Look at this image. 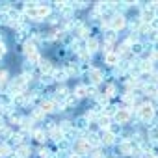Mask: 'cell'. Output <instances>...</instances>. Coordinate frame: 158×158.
Here are the masks:
<instances>
[{
  "instance_id": "ffe728a7",
  "label": "cell",
  "mask_w": 158,
  "mask_h": 158,
  "mask_svg": "<svg viewBox=\"0 0 158 158\" xmlns=\"http://www.w3.org/2000/svg\"><path fill=\"white\" fill-rule=\"evenodd\" d=\"M149 82H151V84H154V86L158 88V69H154V71L151 73V76H149Z\"/></svg>"
},
{
  "instance_id": "7c38bea8",
  "label": "cell",
  "mask_w": 158,
  "mask_h": 158,
  "mask_svg": "<svg viewBox=\"0 0 158 158\" xmlns=\"http://www.w3.org/2000/svg\"><path fill=\"white\" fill-rule=\"evenodd\" d=\"M97 125H99V128H101V130H108V127L112 125V119H110V117H106L104 114H101V115H99V119H97Z\"/></svg>"
},
{
  "instance_id": "3957f363",
  "label": "cell",
  "mask_w": 158,
  "mask_h": 158,
  "mask_svg": "<svg viewBox=\"0 0 158 158\" xmlns=\"http://www.w3.org/2000/svg\"><path fill=\"white\" fill-rule=\"evenodd\" d=\"M110 30H114V32H121L123 28H127V15H119V13H115L114 17H112V21H110Z\"/></svg>"
},
{
  "instance_id": "5b68a950",
  "label": "cell",
  "mask_w": 158,
  "mask_h": 158,
  "mask_svg": "<svg viewBox=\"0 0 158 158\" xmlns=\"http://www.w3.org/2000/svg\"><path fill=\"white\" fill-rule=\"evenodd\" d=\"M145 50H147V45L143 43V41H138V43H134V45H130V54L134 56V58H143V54H145Z\"/></svg>"
},
{
  "instance_id": "8992f818",
  "label": "cell",
  "mask_w": 158,
  "mask_h": 158,
  "mask_svg": "<svg viewBox=\"0 0 158 158\" xmlns=\"http://www.w3.org/2000/svg\"><path fill=\"white\" fill-rule=\"evenodd\" d=\"M119 61H121V56L117 54V52H110V54H106L104 56V63L108 65V67H117L119 65Z\"/></svg>"
},
{
  "instance_id": "7402d4cb",
  "label": "cell",
  "mask_w": 158,
  "mask_h": 158,
  "mask_svg": "<svg viewBox=\"0 0 158 158\" xmlns=\"http://www.w3.org/2000/svg\"><path fill=\"white\" fill-rule=\"evenodd\" d=\"M149 28H151V32H156L158 34V19H152L149 23Z\"/></svg>"
},
{
  "instance_id": "e0dca14e",
  "label": "cell",
  "mask_w": 158,
  "mask_h": 158,
  "mask_svg": "<svg viewBox=\"0 0 158 158\" xmlns=\"http://www.w3.org/2000/svg\"><path fill=\"white\" fill-rule=\"evenodd\" d=\"M47 136H48V132H45V128H39V130H35V132H34V138H35L39 143L47 141Z\"/></svg>"
},
{
  "instance_id": "2e32d148",
  "label": "cell",
  "mask_w": 158,
  "mask_h": 158,
  "mask_svg": "<svg viewBox=\"0 0 158 158\" xmlns=\"http://www.w3.org/2000/svg\"><path fill=\"white\" fill-rule=\"evenodd\" d=\"M102 95H104V97H108V99H114V97H117V95H119V93H117V86H115V84H108Z\"/></svg>"
},
{
  "instance_id": "d6986e66",
  "label": "cell",
  "mask_w": 158,
  "mask_h": 158,
  "mask_svg": "<svg viewBox=\"0 0 158 158\" xmlns=\"http://www.w3.org/2000/svg\"><path fill=\"white\" fill-rule=\"evenodd\" d=\"M108 130H110V132H112V134H114V136H119V134H121V132H123V127H121V125H117V123H114V121H112V125H110V127H108Z\"/></svg>"
},
{
  "instance_id": "603a6c76",
  "label": "cell",
  "mask_w": 158,
  "mask_h": 158,
  "mask_svg": "<svg viewBox=\"0 0 158 158\" xmlns=\"http://www.w3.org/2000/svg\"><path fill=\"white\" fill-rule=\"evenodd\" d=\"M154 99H156V101H158V91H156V97H154Z\"/></svg>"
},
{
  "instance_id": "5bb4252c",
  "label": "cell",
  "mask_w": 158,
  "mask_h": 158,
  "mask_svg": "<svg viewBox=\"0 0 158 158\" xmlns=\"http://www.w3.org/2000/svg\"><path fill=\"white\" fill-rule=\"evenodd\" d=\"M52 78L56 82H65L67 80V73H65V69H56V71H52Z\"/></svg>"
},
{
  "instance_id": "44dd1931",
  "label": "cell",
  "mask_w": 158,
  "mask_h": 158,
  "mask_svg": "<svg viewBox=\"0 0 158 158\" xmlns=\"http://www.w3.org/2000/svg\"><path fill=\"white\" fill-rule=\"evenodd\" d=\"M8 71L6 69H2V71H0V84H8Z\"/></svg>"
},
{
  "instance_id": "4fadbf2b",
  "label": "cell",
  "mask_w": 158,
  "mask_h": 158,
  "mask_svg": "<svg viewBox=\"0 0 158 158\" xmlns=\"http://www.w3.org/2000/svg\"><path fill=\"white\" fill-rule=\"evenodd\" d=\"M15 154H17L19 158H28V156L32 154V149H30L28 145H24V143H23V145H19V147H17Z\"/></svg>"
},
{
  "instance_id": "6da1fadb",
  "label": "cell",
  "mask_w": 158,
  "mask_h": 158,
  "mask_svg": "<svg viewBox=\"0 0 158 158\" xmlns=\"http://www.w3.org/2000/svg\"><path fill=\"white\" fill-rule=\"evenodd\" d=\"M112 121L117 123V125H121V127L130 125V123H132V110H128V108H121V106H119V110L115 112V115H114Z\"/></svg>"
},
{
  "instance_id": "52a82bcc",
  "label": "cell",
  "mask_w": 158,
  "mask_h": 158,
  "mask_svg": "<svg viewBox=\"0 0 158 158\" xmlns=\"http://www.w3.org/2000/svg\"><path fill=\"white\" fill-rule=\"evenodd\" d=\"M138 65H139V71H141L143 74H151V73L154 71V63H152V61H149V60L139 58V60H138Z\"/></svg>"
},
{
  "instance_id": "9c48e42d",
  "label": "cell",
  "mask_w": 158,
  "mask_h": 158,
  "mask_svg": "<svg viewBox=\"0 0 158 158\" xmlns=\"http://www.w3.org/2000/svg\"><path fill=\"white\" fill-rule=\"evenodd\" d=\"M102 37H104V43H106V45H115V43H117V39H119V34L108 28V30L102 34Z\"/></svg>"
},
{
  "instance_id": "277c9868",
  "label": "cell",
  "mask_w": 158,
  "mask_h": 158,
  "mask_svg": "<svg viewBox=\"0 0 158 158\" xmlns=\"http://www.w3.org/2000/svg\"><path fill=\"white\" fill-rule=\"evenodd\" d=\"M99 136H101V145H104V147H110V145L117 143V136H114L110 130H101Z\"/></svg>"
},
{
  "instance_id": "9a60e30c",
  "label": "cell",
  "mask_w": 158,
  "mask_h": 158,
  "mask_svg": "<svg viewBox=\"0 0 158 158\" xmlns=\"http://www.w3.org/2000/svg\"><path fill=\"white\" fill-rule=\"evenodd\" d=\"M73 95H74L76 99H84V97H88V86H84V84L76 86L74 91H73Z\"/></svg>"
},
{
  "instance_id": "ac0fdd59",
  "label": "cell",
  "mask_w": 158,
  "mask_h": 158,
  "mask_svg": "<svg viewBox=\"0 0 158 158\" xmlns=\"http://www.w3.org/2000/svg\"><path fill=\"white\" fill-rule=\"evenodd\" d=\"M125 41H127L128 45H134V43L141 41V37H139V34H138V32H130V34H128V37H127Z\"/></svg>"
},
{
  "instance_id": "30bf717a",
  "label": "cell",
  "mask_w": 158,
  "mask_h": 158,
  "mask_svg": "<svg viewBox=\"0 0 158 158\" xmlns=\"http://www.w3.org/2000/svg\"><path fill=\"white\" fill-rule=\"evenodd\" d=\"M99 48H101V41H99L97 37H89V39H86V50H88L89 54L97 52Z\"/></svg>"
},
{
  "instance_id": "8fae6325",
  "label": "cell",
  "mask_w": 158,
  "mask_h": 158,
  "mask_svg": "<svg viewBox=\"0 0 158 158\" xmlns=\"http://www.w3.org/2000/svg\"><path fill=\"white\" fill-rule=\"evenodd\" d=\"M141 24H143V23H141V19H139V17H132V19H127V26L130 28V32H138Z\"/></svg>"
},
{
  "instance_id": "ba28073f",
  "label": "cell",
  "mask_w": 158,
  "mask_h": 158,
  "mask_svg": "<svg viewBox=\"0 0 158 158\" xmlns=\"http://www.w3.org/2000/svg\"><path fill=\"white\" fill-rule=\"evenodd\" d=\"M156 91H158V88L154 86V84H143V88H141V95L143 97H147V99H154L156 97Z\"/></svg>"
},
{
  "instance_id": "7a4b0ae2",
  "label": "cell",
  "mask_w": 158,
  "mask_h": 158,
  "mask_svg": "<svg viewBox=\"0 0 158 158\" xmlns=\"http://www.w3.org/2000/svg\"><path fill=\"white\" fill-rule=\"evenodd\" d=\"M88 78H89V86H101V84L106 80V74H104L102 69L91 67V71L88 73Z\"/></svg>"
}]
</instances>
